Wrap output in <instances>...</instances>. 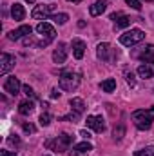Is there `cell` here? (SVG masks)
<instances>
[{
	"instance_id": "1",
	"label": "cell",
	"mask_w": 154,
	"mask_h": 156,
	"mask_svg": "<svg viewBox=\"0 0 154 156\" xmlns=\"http://www.w3.org/2000/svg\"><path fill=\"white\" fill-rule=\"evenodd\" d=\"M132 122L140 131H147L154 122V105L149 109H138L132 113Z\"/></svg>"
},
{
	"instance_id": "2",
	"label": "cell",
	"mask_w": 154,
	"mask_h": 156,
	"mask_svg": "<svg viewBox=\"0 0 154 156\" xmlns=\"http://www.w3.org/2000/svg\"><path fill=\"white\" fill-rule=\"evenodd\" d=\"M80 82H82V76L75 71H64L60 75V80H58L60 89H64V91H76Z\"/></svg>"
},
{
	"instance_id": "3",
	"label": "cell",
	"mask_w": 154,
	"mask_h": 156,
	"mask_svg": "<svg viewBox=\"0 0 154 156\" xmlns=\"http://www.w3.org/2000/svg\"><path fill=\"white\" fill-rule=\"evenodd\" d=\"M71 144H73V136H69V134H60V136H56L54 140H47V142H45V147H47V149H53L54 153H65V151H69Z\"/></svg>"
},
{
	"instance_id": "4",
	"label": "cell",
	"mask_w": 154,
	"mask_h": 156,
	"mask_svg": "<svg viewBox=\"0 0 154 156\" xmlns=\"http://www.w3.org/2000/svg\"><path fill=\"white\" fill-rule=\"evenodd\" d=\"M96 55H98L100 60H103V62H107V64H113V62H116V58H118V51H116L111 44H107V42L98 44Z\"/></svg>"
},
{
	"instance_id": "5",
	"label": "cell",
	"mask_w": 154,
	"mask_h": 156,
	"mask_svg": "<svg viewBox=\"0 0 154 156\" xmlns=\"http://www.w3.org/2000/svg\"><path fill=\"white\" fill-rule=\"evenodd\" d=\"M143 31L142 29H131V31H127V33H123L121 37H120V44L121 45H125V47H131V45H136V44H140L142 40H143Z\"/></svg>"
},
{
	"instance_id": "6",
	"label": "cell",
	"mask_w": 154,
	"mask_h": 156,
	"mask_svg": "<svg viewBox=\"0 0 154 156\" xmlns=\"http://www.w3.org/2000/svg\"><path fill=\"white\" fill-rule=\"evenodd\" d=\"M53 9H54V5H37L35 9H33V13H31V16L35 18V20H47V18H51V13H53Z\"/></svg>"
},
{
	"instance_id": "7",
	"label": "cell",
	"mask_w": 154,
	"mask_h": 156,
	"mask_svg": "<svg viewBox=\"0 0 154 156\" xmlns=\"http://www.w3.org/2000/svg\"><path fill=\"white\" fill-rule=\"evenodd\" d=\"M31 33H33L31 26H20L18 29L9 31V33H7V38L13 40V42H16V40H24L26 37H31Z\"/></svg>"
},
{
	"instance_id": "8",
	"label": "cell",
	"mask_w": 154,
	"mask_h": 156,
	"mask_svg": "<svg viewBox=\"0 0 154 156\" xmlns=\"http://www.w3.org/2000/svg\"><path fill=\"white\" fill-rule=\"evenodd\" d=\"M13 67H15V56H11L7 53H2L0 55V75L9 73Z\"/></svg>"
},
{
	"instance_id": "9",
	"label": "cell",
	"mask_w": 154,
	"mask_h": 156,
	"mask_svg": "<svg viewBox=\"0 0 154 156\" xmlns=\"http://www.w3.org/2000/svg\"><path fill=\"white\" fill-rule=\"evenodd\" d=\"M37 31H38V35L42 37H45V40H54L56 37V31H54V27L51 26V24H47V22H40L38 26H37Z\"/></svg>"
},
{
	"instance_id": "10",
	"label": "cell",
	"mask_w": 154,
	"mask_h": 156,
	"mask_svg": "<svg viewBox=\"0 0 154 156\" xmlns=\"http://www.w3.org/2000/svg\"><path fill=\"white\" fill-rule=\"evenodd\" d=\"M87 127H91V129H94L96 133H103L105 131V120L102 116H87Z\"/></svg>"
},
{
	"instance_id": "11",
	"label": "cell",
	"mask_w": 154,
	"mask_h": 156,
	"mask_svg": "<svg viewBox=\"0 0 154 156\" xmlns=\"http://www.w3.org/2000/svg\"><path fill=\"white\" fill-rule=\"evenodd\" d=\"M20 82H18V78L15 76H9L5 80V83H4V89H5V93H9L11 96H16L18 93H20Z\"/></svg>"
},
{
	"instance_id": "12",
	"label": "cell",
	"mask_w": 154,
	"mask_h": 156,
	"mask_svg": "<svg viewBox=\"0 0 154 156\" xmlns=\"http://www.w3.org/2000/svg\"><path fill=\"white\" fill-rule=\"evenodd\" d=\"M71 47H73V55H75V58L76 60H82L83 58V55H85V42L80 38H75L71 42Z\"/></svg>"
},
{
	"instance_id": "13",
	"label": "cell",
	"mask_w": 154,
	"mask_h": 156,
	"mask_svg": "<svg viewBox=\"0 0 154 156\" xmlns=\"http://www.w3.org/2000/svg\"><path fill=\"white\" fill-rule=\"evenodd\" d=\"M93 151V145L89 142H82V144H76L71 151L73 156H89V153Z\"/></svg>"
},
{
	"instance_id": "14",
	"label": "cell",
	"mask_w": 154,
	"mask_h": 156,
	"mask_svg": "<svg viewBox=\"0 0 154 156\" xmlns=\"http://www.w3.org/2000/svg\"><path fill=\"white\" fill-rule=\"evenodd\" d=\"M111 20H114V26L118 29H120V27H127V26H131V22H132L131 16L121 15V13H113V15H111Z\"/></svg>"
},
{
	"instance_id": "15",
	"label": "cell",
	"mask_w": 154,
	"mask_h": 156,
	"mask_svg": "<svg viewBox=\"0 0 154 156\" xmlns=\"http://www.w3.org/2000/svg\"><path fill=\"white\" fill-rule=\"evenodd\" d=\"M65 58H67V49H65V44L60 42L58 47H56L54 53H53V60H54V64H64Z\"/></svg>"
},
{
	"instance_id": "16",
	"label": "cell",
	"mask_w": 154,
	"mask_h": 156,
	"mask_svg": "<svg viewBox=\"0 0 154 156\" xmlns=\"http://www.w3.org/2000/svg\"><path fill=\"white\" fill-rule=\"evenodd\" d=\"M107 5H109V2H107V0H96V2L89 7L91 16H100V15L107 9Z\"/></svg>"
},
{
	"instance_id": "17",
	"label": "cell",
	"mask_w": 154,
	"mask_h": 156,
	"mask_svg": "<svg viewBox=\"0 0 154 156\" xmlns=\"http://www.w3.org/2000/svg\"><path fill=\"white\" fill-rule=\"evenodd\" d=\"M140 60H143V62H149V64H154V45H147V47H143V51L140 53V55H136Z\"/></svg>"
},
{
	"instance_id": "18",
	"label": "cell",
	"mask_w": 154,
	"mask_h": 156,
	"mask_svg": "<svg viewBox=\"0 0 154 156\" xmlns=\"http://www.w3.org/2000/svg\"><path fill=\"white\" fill-rule=\"evenodd\" d=\"M69 105H71V111H75L78 116H82L83 111H85V104H83L82 98H71L69 100Z\"/></svg>"
},
{
	"instance_id": "19",
	"label": "cell",
	"mask_w": 154,
	"mask_h": 156,
	"mask_svg": "<svg viewBox=\"0 0 154 156\" xmlns=\"http://www.w3.org/2000/svg\"><path fill=\"white\" fill-rule=\"evenodd\" d=\"M33 111H35V104H33L31 100H26V102H20V104H18V113H20L22 116H29Z\"/></svg>"
},
{
	"instance_id": "20",
	"label": "cell",
	"mask_w": 154,
	"mask_h": 156,
	"mask_svg": "<svg viewBox=\"0 0 154 156\" xmlns=\"http://www.w3.org/2000/svg\"><path fill=\"white\" fill-rule=\"evenodd\" d=\"M11 16L15 18V20H24V16H26V9H24V5H20V4H13L11 5Z\"/></svg>"
},
{
	"instance_id": "21",
	"label": "cell",
	"mask_w": 154,
	"mask_h": 156,
	"mask_svg": "<svg viewBox=\"0 0 154 156\" xmlns=\"http://www.w3.org/2000/svg\"><path fill=\"white\" fill-rule=\"evenodd\" d=\"M100 87H102V91H105V93H113V91L116 89V80L114 78H107V80L102 82Z\"/></svg>"
},
{
	"instance_id": "22",
	"label": "cell",
	"mask_w": 154,
	"mask_h": 156,
	"mask_svg": "<svg viewBox=\"0 0 154 156\" xmlns=\"http://www.w3.org/2000/svg\"><path fill=\"white\" fill-rule=\"evenodd\" d=\"M138 75L142 78H151L152 76V69H151V66L149 64H142L140 67H138Z\"/></svg>"
},
{
	"instance_id": "23",
	"label": "cell",
	"mask_w": 154,
	"mask_h": 156,
	"mask_svg": "<svg viewBox=\"0 0 154 156\" xmlns=\"http://www.w3.org/2000/svg\"><path fill=\"white\" fill-rule=\"evenodd\" d=\"M49 20H53L54 24H58V26H64L67 20H69V16L65 15V13H58V15H51V18Z\"/></svg>"
},
{
	"instance_id": "24",
	"label": "cell",
	"mask_w": 154,
	"mask_h": 156,
	"mask_svg": "<svg viewBox=\"0 0 154 156\" xmlns=\"http://www.w3.org/2000/svg\"><path fill=\"white\" fill-rule=\"evenodd\" d=\"M40 125L42 127H47V125H51V122H53V116L49 115V113H42V116H40Z\"/></svg>"
},
{
	"instance_id": "25",
	"label": "cell",
	"mask_w": 154,
	"mask_h": 156,
	"mask_svg": "<svg viewBox=\"0 0 154 156\" xmlns=\"http://www.w3.org/2000/svg\"><path fill=\"white\" fill-rule=\"evenodd\" d=\"M134 156H154V145H149V147H143L140 149Z\"/></svg>"
},
{
	"instance_id": "26",
	"label": "cell",
	"mask_w": 154,
	"mask_h": 156,
	"mask_svg": "<svg viewBox=\"0 0 154 156\" xmlns=\"http://www.w3.org/2000/svg\"><path fill=\"white\" fill-rule=\"evenodd\" d=\"M123 134H125V127H123V125H118L114 131H113V136H114L116 142H120V140L123 138Z\"/></svg>"
},
{
	"instance_id": "27",
	"label": "cell",
	"mask_w": 154,
	"mask_h": 156,
	"mask_svg": "<svg viewBox=\"0 0 154 156\" xmlns=\"http://www.w3.org/2000/svg\"><path fill=\"white\" fill-rule=\"evenodd\" d=\"M22 129H24V133H27V134H33V133L37 131V127H35L33 123H29V122H22Z\"/></svg>"
},
{
	"instance_id": "28",
	"label": "cell",
	"mask_w": 154,
	"mask_h": 156,
	"mask_svg": "<svg viewBox=\"0 0 154 156\" xmlns=\"http://www.w3.org/2000/svg\"><path fill=\"white\" fill-rule=\"evenodd\" d=\"M125 2H127L132 9H136V11H140V9H142V2H140V0H125Z\"/></svg>"
},
{
	"instance_id": "29",
	"label": "cell",
	"mask_w": 154,
	"mask_h": 156,
	"mask_svg": "<svg viewBox=\"0 0 154 156\" xmlns=\"http://www.w3.org/2000/svg\"><path fill=\"white\" fill-rule=\"evenodd\" d=\"M125 80H127V83H129L131 87H132V85L136 83V78H134V75H132V73H129V71L125 73Z\"/></svg>"
},
{
	"instance_id": "30",
	"label": "cell",
	"mask_w": 154,
	"mask_h": 156,
	"mask_svg": "<svg viewBox=\"0 0 154 156\" xmlns=\"http://www.w3.org/2000/svg\"><path fill=\"white\" fill-rule=\"evenodd\" d=\"M7 142H9L11 145H20V138H18L16 134H13V136H9V138H7Z\"/></svg>"
},
{
	"instance_id": "31",
	"label": "cell",
	"mask_w": 154,
	"mask_h": 156,
	"mask_svg": "<svg viewBox=\"0 0 154 156\" xmlns=\"http://www.w3.org/2000/svg\"><path fill=\"white\" fill-rule=\"evenodd\" d=\"M22 89H24V93H26L27 96H31V98L35 96V91H33V87H31V85H24Z\"/></svg>"
},
{
	"instance_id": "32",
	"label": "cell",
	"mask_w": 154,
	"mask_h": 156,
	"mask_svg": "<svg viewBox=\"0 0 154 156\" xmlns=\"http://www.w3.org/2000/svg\"><path fill=\"white\" fill-rule=\"evenodd\" d=\"M51 98H60V91L58 89H51Z\"/></svg>"
},
{
	"instance_id": "33",
	"label": "cell",
	"mask_w": 154,
	"mask_h": 156,
	"mask_svg": "<svg viewBox=\"0 0 154 156\" xmlns=\"http://www.w3.org/2000/svg\"><path fill=\"white\" fill-rule=\"evenodd\" d=\"M0 156H16V154L11 153V151H0Z\"/></svg>"
},
{
	"instance_id": "34",
	"label": "cell",
	"mask_w": 154,
	"mask_h": 156,
	"mask_svg": "<svg viewBox=\"0 0 154 156\" xmlns=\"http://www.w3.org/2000/svg\"><path fill=\"white\" fill-rule=\"evenodd\" d=\"M80 136H83V138H91V134H89L87 131H80Z\"/></svg>"
},
{
	"instance_id": "35",
	"label": "cell",
	"mask_w": 154,
	"mask_h": 156,
	"mask_svg": "<svg viewBox=\"0 0 154 156\" xmlns=\"http://www.w3.org/2000/svg\"><path fill=\"white\" fill-rule=\"evenodd\" d=\"M69 2H75V4H78V2H82V0H69Z\"/></svg>"
},
{
	"instance_id": "36",
	"label": "cell",
	"mask_w": 154,
	"mask_h": 156,
	"mask_svg": "<svg viewBox=\"0 0 154 156\" xmlns=\"http://www.w3.org/2000/svg\"><path fill=\"white\" fill-rule=\"evenodd\" d=\"M26 2H29V4H33V2H35V0H26Z\"/></svg>"
},
{
	"instance_id": "37",
	"label": "cell",
	"mask_w": 154,
	"mask_h": 156,
	"mask_svg": "<svg viewBox=\"0 0 154 156\" xmlns=\"http://www.w3.org/2000/svg\"><path fill=\"white\" fill-rule=\"evenodd\" d=\"M145 2H154V0H145Z\"/></svg>"
}]
</instances>
